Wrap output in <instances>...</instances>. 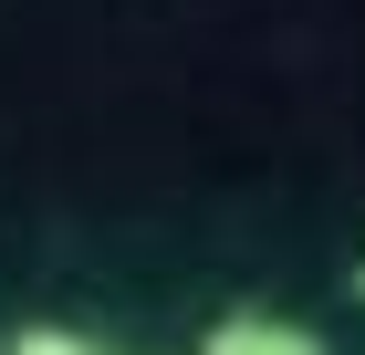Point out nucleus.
<instances>
[{
    "label": "nucleus",
    "mask_w": 365,
    "mask_h": 355,
    "mask_svg": "<svg viewBox=\"0 0 365 355\" xmlns=\"http://www.w3.org/2000/svg\"><path fill=\"white\" fill-rule=\"evenodd\" d=\"M0 355H115V345H94V334H73V324H21Z\"/></svg>",
    "instance_id": "2"
},
{
    "label": "nucleus",
    "mask_w": 365,
    "mask_h": 355,
    "mask_svg": "<svg viewBox=\"0 0 365 355\" xmlns=\"http://www.w3.org/2000/svg\"><path fill=\"white\" fill-rule=\"evenodd\" d=\"M355 282H365V272H355Z\"/></svg>",
    "instance_id": "3"
},
{
    "label": "nucleus",
    "mask_w": 365,
    "mask_h": 355,
    "mask_svg": "<svg viewBox=\"0 0 365 355\" xmlns=\"http://www.w3.org/2000/svg\"><path fill=\"white\" fill-rule=\"evenodd\" d=\"M198 355H324V334H303L292 314H220Z\"/></svg>",
    "instance_id": "1"
}]
</instances>
